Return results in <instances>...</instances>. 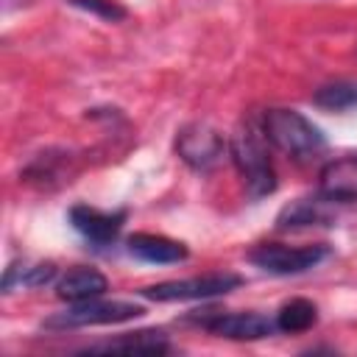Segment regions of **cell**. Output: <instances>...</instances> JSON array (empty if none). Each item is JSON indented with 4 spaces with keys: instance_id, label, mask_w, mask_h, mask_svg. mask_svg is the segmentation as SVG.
Instances as JSON below:
<instances>
[{
    "instance_id": "cell-6",
    "label": "cell",
    "mask_w": 357,
    "mask_h": 357,
    "mask_svg": "<svg viewBox=\"0 0 357 357\" xmlns=\"http://www.w3.org/2000/svg\"><path fill=\"white\" fill-rule=\"evenodd\" d=\"M223 137L206 123H190L176 134V151L192 170H209L223 156Z\"/></svg>"
},
{
    "instance_id": "cell-9",
    "label": "cell",
    "mask_w": 357,
    "mask_h": 357,
    "mask_svg": "<svg viewBox=\"0 0 357 357\" xmlns=\"http://www.w3.org/2000/svg\"><path fill=\"white\" fill-rule=\"evenodd\" d=\"M318 187H321V195L332 204H354L357 201V153L326 162L321 170Z\"/></svg>"
},
{
    "instance_id": "cell-11",
    "label": "cell",
    "mask_w": 357,
    "mask_h": 357,
    "mask_svg": "<svg viewBox=\"0 0 357 357\" xmlns=\"http://www.w3.org/2000/svg\"><path fill=\"white\" fill-rule=\"evenodd\" d=\"M106 287H109L106 276L98 273L95 268H73V271H67L59 279L56 296L64 298V301H70V304H75V301H89V298L103 296Z\"/></svg>"
},
{
    "instance_id": "cell-17",
    "label": "cell",
    "mask_w": 357,
    "mask_h": 357,
    "mask_svg": "<svg viewBox=\"0 0 357 357\" xmlns=\"http://www.w3.org/2000/svg\"><path fill=\"white\" fill-rule=\"evenodd\" d=\"M70 3L78 6V8H84V11H89V14H98L103 20H112V22L126 17V8L117 0H70Z\"/></svg>"
},
{
    "instance_id": "cell-4",
    "label": "cell",
    "mask_w": 357,
    "mask_h": 357,
    "mask_svg": "<svg viewBox=\"0 0 357 357\" xmlns=\"http://www.w3.org/2000/svg\"><path fill=\"white\" fill-rule=\"evenodd\" d=\"M240 282L243 279L237 273H204V276L148 284V287H142V296L151 301H195V298L226 296L229 290L240 287Z\"/></svg>"
},
{
    "instance_id": "cell-13",
    "label": "cell",
    "mask_w": 357,
    "mask_h": 357,
    "mask_svg": "<svg viewBox=\"0 0 357 357\" xmlns=\"http://www.w3.org/2000/svg\"><path fill=\"white\" fill-rule=\"evenodd\" d=\"M86 351H128V354H165L170 351V343L162 332H131L98 346H89Z\"/></svg>"
},
{
    "instance_id": "cell-12",
    "label": "cell",
    "mask_w": 357,
    "mask_h": 357,
    "mask_svg": "<svg viewBox=\"0 0 357 357\" xmlns=\"http://www.w3.org/2000/svg\"><path fill=\"white\" fill-rule=\"evenodd\" d=\"M332 215L326 209V198L324 201H310V198H298L293 204H287L279 215H276V226L279 229H304V226H324L329 223Z\"/></svg>"
},
{
    "instance_id": "cell-16",
    "label": "cell",
    "mask_w": 357,
    "mask_h": 357,
    "mask_svg": "<svg viewBox=\"0 0 357 357\" xmlns=\"http://www.w3.org/2000/svg\"><path fill=\"white\" fill-rule=\"evenodd\" d=\"M312 103L321 109H332V112H343L357 106V81H335V84H324L315 95Z\"/></svg>"
},
{
    "instance_id": "cell-7",
    "label": "cell",
    "mask_w": 357,
    "mask_h": 357,
    "mask_svg": "<svg viewBox=\"0 0 357 357\" xmlns=\"http://www.w3.org/2000/svg\"><path fill=\"white\" fill-rule=\"evenodd\" d=\"M204 329H209L218 337H231V340H259L273 335L276 321L259 312H215L206 318H198Z\"/></svg>"
},
{
    "instance_id": "cell-2",
    "label": "cell",
    "mask_w": 357,
    "mask_h": 357,
    "mask_svg": "<svg viewBox=\"0 0 357 357\" xmlns=\"http://www.w3.org/2000/svg\"><path fill=\"white\" fill-rule=\"evenodd\" d=\"M262 134L293 159H310L326 148L324 131L296 109H268L262 117Z\"/></svg>"
},
{
    "instance_id": "cell-5",
    "label": "cell",
    "mask_w": 357,
    "mask_h": 357,
    "mask_svg": "<svg viewBox=\"0 0 357 357\" xmlns=\"http://www.w3.org/2000/svg\"><path fill=\"white\" fill-rule=\"evenodd\" d=\"M326 257H329L326 245H282V243H262L248 254V259L257 268H262L265 273H276V276L304 273Z\"/></svg>"
},
{
    "instance_id": "cell-15",
    "label": "cell",
    "mask_w": 357,
    "mask_h": 357,
    "mask_svg": "<svg viewBox=\"0 0 357 357\" xmlns=\"http://www.w3.org/2000/svg\"><path fill=\"white\" fill-rule=\"evenodd\" d=\"M318 321V310L307 298H290L276 312V329L282 332H307Z\"/></svg>"
},
{
    "instance_id": "cell-1",
    "label": "cell",
    "mask_w": 357,
    "mask_h": 357,
    "mask_svg": "<svg viewBox=\"0 0 357 357\" xmlns=\"http://www.w3.org/2000/svg\"><path fill=\"white\" fill-rule=\"evenodd\" d=\"M229 153H231V162L237 165L251 198H262L276 190V173H273V165H271V156L265 148L262 128L257 131V126L251 120L245 126H240L229 139Z\"/></svg>"
},
{
    "instance_id": "cell-10",
    "label": "cell",
    "mask_w": 357,
    "mask_h": 357,
    "mask_svg": "<svg viewBox=\"0 0 357 357\" xmlns=\"http://www.w3.org/2000/svg\"><path fill=\"white\" fill-rule=\"evenodd\" d=\"M126 248L131 257H137L142 262H153V265H173V262L187 259V254H190L184 243L170 240L165 234H148V231L131 234Z\"/></svg>"
},
{
    "instance_id": "cell-8",
    "label": "cell",
    "mask_w": 357,
    "mask_h": 357,
    "mask_svg": "<svg viewBox=\"0 0 357 357\" xmlns=\"http://www.w3.org/2000/svg\"><path fill=\"white\" fill-rule=\"evenodd\" d=\"M123 220H126L123 212H103V209H95V206H89V204H75V206L70 209V223H73V229H75L84 240L95 243V245L112 243V240L120 234Z\"/></svg>"
},
{
    "instance_id": "cell-3",
    "label": "cell",
    "mask_w": 357,
    "mask_h": 357,
    "mask_svg": "<svg viewBox=\"0 0 357 357\" xmlns=\"http://www.w3.org/2000/svg\"><path fill=\"white\" fill-rule=\"evenodd\" d=\"M142 307L131 301H75L73 307L45 318L47 329H78V326H98V324H123L131 318H139Z\"/></svg>"
},
{
    "instance_id": "cell-14",
    "label": "cell",
    "mask_w": 357,
    "mask_h": 357,
    "mask_svg": "<svg viewBox=\"0 0 357 357\" xmlns=\"http://www.w3.org/2000/svg\"><path fill=\"white\" fill-rule=\"evenodd\" d=\"M56 276V265L53 262H36V265H8L6 276H3V290L11 293L14 284L20 287H42L47 282H53Z\"/></svg>"
}]
</instances>
